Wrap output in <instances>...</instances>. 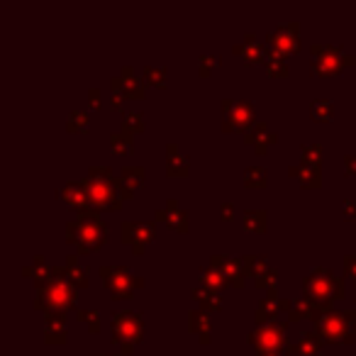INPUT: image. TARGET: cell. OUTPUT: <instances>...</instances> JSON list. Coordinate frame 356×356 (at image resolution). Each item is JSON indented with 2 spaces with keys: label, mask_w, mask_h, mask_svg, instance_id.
<instances>
[{
  "label": "cell",
  "mask_w": 356,
  "mask_h": 356,
  "mask_svg": "<svg viewBox=\"0 0 356 356\" xmlns=\"http://www.w3.org/2000/svg\"><path fill=\"white\" fill-rule=\"evenodd\" d=\"M86 190H88V198H90V210L95 212H117L123 207L125 198H123V190H120V181H117L115 171L105 164L101 166H90L88 168V176L84 178Z\"/></svg>",
  "instance_id": "1"
},
{
  "label": "cell",
  "mask_w": 356,
  "mask_h": 356,
  "mask_svg": "<svg viewBox=\"0 0 356 356\" xmlns=\"http://www.w3.org/2000/svg\"><path fill=\"white\" fill-rule=\"evenodd\" d=\"M107 225L103 217H98L95 210L81 212L76 220L66 225V240L71 246H76L78 254H95V251L105 246L107 242Z\"/></svg>",
  "instance_id": "2"
},
{
  "label": "cell",
  "mask_w": 356,
  "mask_h": 356,
  "mask_svg": "<svg viewBox=\"0 0 356 356\" xmlns=\"http://www.w3.org/2000/svg\"><path fill=\"white\" fill-rule=\"evenodd\" d=\"M73 303H76V288L59 273V268H56L54 279L37 285L34 307L39 312H44V315H49V312H66L73 307Z\"/></svg>",
  "instance_id": "3"
},
{
  "label": "cell",
  "mask_w": 356,
  "mask_h": 356,
  "mask_svg": "<svg viewBox=\"0 0 356 356\" xmlns=\"http://www.w3.org/2000/svg\"><path fill=\"white\" fill-rule=\"evenodd\" d=\"M303 293H305L307 298H312L318 305L332 307L334 301H342V298H344L346 288L340 276H334L329 268L318 266L303 279Z\"/></svg>",
  "instance_id": "4"
},
{
  "label": "cell",
  "mask_w": 356,
  "mask_h": 356,
  "mask_svg": "<svg viewBox=\"0 0 356 356\" xmlns=\"http://www.w3.org/2000/svg\"><path fill=\"white\" fill-rule=\"evenodd\" d=\"M315 332L329 344H354L356 340V312L354 310H327L315 322Z\"/></svg>",
  "instance_id": "5"
},
{
  "label": "cell",
  "mask_w": 356,
  "mask_h": 356,
  "mask_svg": "<svg viewBox=\"0 0 356 356\" xmlns=\"http://www.w3.org/2000/svg\"><path fill=\"white\" fill-rule=\"evenodd\" d=\"M144 340V320L137 310H120L112 315V344L123 356H129L134 346Z\"/></svg>",
  "instance_id": "6"
},
{
  "label": "cell",
  "mask_w": 356,
  "mask_h": 356,
  "mask_svg": "<svg viewBox=\"0 0 356 356\" xmlns=\"http://www.w3.org/2000/svg\"><path fill=\"white\" fill-rule=\"evenodd\" d=\"M356 56L340 44H312L310 47V71L315 76H337L346 66H354Z\"/></svg>",
  "instance_id": "7"
},
{
  "label": "cell",
  "mask_w": 356,
  "mask_h": 356,
  "mask_svg": "<svg viewBox=\"0 0 356 356\" xmlns=\"http://www.w3.org/2000/svg\"><path fill=\"white\" fill-rule=\"evenodd\" d=\"M101 279L105 288L110 290L112 301H127L147 285V281L137 273H132L129 266H101Z\"/></svg>",
  "instance_id": "8"
},
{
  "label": "cell",
  "mask_w": 356,
  "mask_h": 356,
  "mask_svg": "<svg viewBox=\"0 0 356 356\" xmlns=\"http://www.w3.org/2000/svg\"><path fill=\"white\" fill-rule=\"evenodd\" d=\"M256 125V107L251 101H222V132H249Z\"/></svg>",
  "instance_id": "9"
},
{
  "label": "cell",
  "mask_w": 356,
  "mask_h": 356,
  "mask_svg": "<svg viewBox=\"0 0 356 356\" xmlns=\"http://www.w3.org/2000/svg\"><path fill=\"white\" fill-rule=\"evenodd\" d=\"M285 322H268L256 327L249 334V344L256 349V354H276V351L285 349L288 342H285Z\"/></svg>",
  "instance_id": "10"
},
{
  "label": "cell",
  "mask_w": 356,
  "mask_h": 356,
  "mask_svg": "<svg viewBox=\"0 0 356 356\" xmlns=\"http://www.w3.org/2000/svg\"><path fill=\"white\" fill-rule=\"evenodd\" d=\"M268 49L279 51L283 56H295L301 51V25L298 23H281L266 34Z\"/></svg>",
  "instance_id": "11"
},
{
  "label": "cell",
  "mask_w": 356,
  "mask_h": 356,
  "mask_svg": "<svg viewBox=\"0 0 356 356\" xmlns=\"http://www.w3.org/2000/svg\"><path fill=\"white\" fill-rule=\"evenodd\" d=\"M120 240H123V244H127L134 254H144L147 246L154 242V225L127 220V222H123V227H120Z\"/></svg>",
  "instance_id": "12"
},
{
  "label": "cell",
  "mask_w": 356,
  "mask_h": 356,
  "mask_svg": "<svg viewBox=\"0 0 356 356\" xmlns=\"http://www.w3.org/2000/svg\"><path fill=\"white\" fill-rule=\"evenodd\" d=\"M110 86H112V93L125 95V101H142L147 95L144 78L137 76V71H134L132 66H123V71L110 78Z\"/></svg>",
  "instance_id": "13"
},
{
  "label": "cell",
  "mask_w": 356,
  "mask_h": 356,
  "mask_svg": "<svg viewBox=\"0 0 356 356\" xmlns=\"http://www.w3.org/2000/svg\"><path fill=\"white\" fill-rule=\"evenodd\" d=\"M290 305H293V303L281 298L276 290H271V293L264 295L262 301H259V305H256V315H254L256 325L262 327V325L276 322V315H279V312H290Z\"/></svg>",
  "instance_id": "14"
},
{
  "label": "cell",
  "mask_w": 356,
  "mask_h": 356,
  "mask_svg": "<svg viewBox=\"0 0 356 356\" xmlns=\"http://www.w3.org/2000/svg\"><path fill=\"white\" fill-rule=\"evenodd\" d=\"M210 264L215 268H220V271H222L227 285H232V288H237V290H242L246 285V279H249V276H246L244 262H242V259H229V256L215 254L210 259Z\"/></svg>",
  "instance_id": "15"
},
{
  "label": "cell",
  "mask_w": 356,
  "mask_h": 356,
  "mask_svg": "<svg viewBox=\"0 0 356 356\" xmlns=\"http://www.w3.org/2000/svg\"><path fill=\"white\" fill-rule=\"evenodd\" d=\"M266 47L256 39L254 32H246L244 37L237 42V44H232V54L240 56L242 62L246 64V66H254V64H264V59H266Z\"/></svg>",
  "instance_id": "16"
},
{
  "label": "cell",
  "mask_w": 356,
  "mask_h": 356,
  "mask_svg": "<svg viewBox=\"0 0 356 356\" xmlns=\"http://www.w3.org/2000/svg\"><path fill=\"white\" fill-rule=\"evenodd\" d=\"M154 220L156 222H164L166 227L176 229V232L181 234L188 232V212L181 207V203H178L176 198H168L166 205L154 212Z\"/></svg>",
  "instance_id": "17"
},
{
  "label": "cell",
  "mask_w": 356,
  "mask_h": 356,
  "mask_svg": "<svg viewBox=\"0 0 356 356\" xmlns=\"http://www.w3.org/2000/svg\"><path fill=\"white\" fill-rule=\"evenodd\" d=\"M327 310H332V307L318 305V303L312 301V298H307V295L303 293L301 298H295L293 305H290L288 320H290V322H303V320H312V322H318V320L322 318Z\"/></svg>",
  "instance_id": "18"
},
{
  "label": "cell",
  "mask_w": 356,
  "mask_h": 356,
  "mask_svg": "<svg viewBox=\"0 0 356 356\" xmlns=\"http://www.w3.org/2000/svg\"><path fill=\"white\" fill-rule=\"evenodd\" d=\"M56 198L66 203L68 207H73V210H78V215L90 210V198H88V190H86L84 181H78V183H66L64 188L56 190Z\"/></svg>",
  "instance_id": "19"
},
{
  "label": "cell",
  "mask_w": 356,
  "mask_h": 356,
  "mask_svg": "<svg viewBox=\"0 0 356 356\" xmlns=\"http://www.w3.org/2000/svg\"><path fill=\"white\" fill-rule=\"evenodd\" d=\"M120 190H123V198L125 201H132L134 193L140 188H144L147 183V168L144 166H123L120 168Z\"/></svg>",
  "instance_id": "20"
},
{
  "label": "cell",
  "mask_w": 356,
  "mask_h": 356,
  "mask_svg": "<svg viewBox=\"0 0 356 356\" xmlns=\"http://www.w3.org/2000/svg\"><path fill=\"white\" fill-rule=\"evenodd\" d=\"M244 142L249 147H254L256 154L264 156L273 144H276V142H279V134L273 132V129L268 127L266 123H256L254 127H251L249 132L244 134Z\"/></svg>",
  "instance_id": "21"
},
{
  "label": "cell",
  "mask_w": 356,
  "mask_h": 356,
  "mask_svg": "<svg viewBox=\"0 0 356 356\" xmlns=\"http://www.w3.org/2000/svg\"><path fill=\"white\" fill-rule=\"evenodd\" d=\"M59 273H62L64 279H66L68 283L73 285V288H86V285L90 283V268L86 266V264L81 262L76 254L68 256L66 264L59 268Z\"/></svg>",
  "instance_id": "22"
},
{
  "label": "cell",
  "mask_w": 356,
  "mask_h": 356,
  "mask_svg": "<svg viewBox=\"0 0 356 356\" xmlns=\"http://www.w3.org/2000/svg\"><path fill=\"white\" fill-rule=\"evenodd\" d=\"M66 312L44 315V342L47 344H66Z\"/></svg>",
  "instance_id": "23"
},
{
  "label": "cell",
  "mask_w": 356,
  "mask_h": 356,
  "mask_svg": "<svg viewBox=\"0 0 356 356\" xmlns=\"http://www.w3.org/2000/svg\"><path fill=\"white\" fill-rule=\"evenodd\" d=\"M166 173L171 178H186L190 173L188 154H183L176 142H168L166 144Z\"/></svg>",
  "instance_id": "24"
},
{
  "label": "cell",
  "mask_w": 356,
  "mask_h": 356,
  "mask_svg": "<svg viewBox=\"0 0 356 356\" xmlns=\"http://www.w3.org/2000/svg\"><path fill=\"white\" fill-rule=\"evenodd\" d=\"M288 356H322V337L318 332L303 334L298 342H288L285 346Z\"/></svg>",
  "instance_id": "25"
},
{
  "label": "cell",
  "mask_w": 356,
  "mask_h": 356,
  "mask_svg": "<svg viewBox=\"0 0 356 356\" xmlns=\"http://www.w3.org/2000/svg\"><path fill=\"white\" fill-rule=\"evenodd\" d=\"M188 327L190 332L198 337L201 344H210L212 342V320H210V312L198 307V310H190L188 315Z\"/></svg>",
  "instance_id": "26"
},
{
  "label": "cell",
  "mask_w": 356,
  "mask_h": 356,
  "mask_svg": "<svg viewBox=\"0 0 356 356\" xmlns=\"http://www.w3.org/2000/svg\"><path fill=\"white\" fill-rule=\"evenodd\" d=\"M288 176L295 178L303 188H322V171L320 166H310V164H295L288 168Z\"/></svg>",
  "instance_id": "27"
},
{
  "label": "cell",
  "mask_w": 356,
  "mask_h": 356,
  "mask_svg": "<svg viewBox=\"0 0 356 356\" xmlns=\"http://www.w3.org/2000/svg\"><path fill=\"white\" fill-rule=\"evenodd\" d=\"M54 273H56V268L49 266V262H47L44 256H34L32 262L23 266V276H25V279H32L34 285L51 281V279H54Z\"/></svg>",
  "instance_id": "28"
},
{
  "label": "cell",
  "mask_w": 356,
  "mask_h": 356,
  "mask_svg": "<svg viewBox=\"0 0 356 356\" xmlns=\"http://www.w3.org/2000/svg\"><path fill=\"white\" fill-rule=\"evenodd\" d=\"M193 301H198V305L203 307V310H207V312H217V310H222V305H225V298H222V293L220 290H212V288H207V285H195L193 288Z\"/></svg>",
  "instance_id": "29"
},
{
  "label": "cell",
  "mask_w": 356,
  "mask_h": 356,
  "mask_svg": "<svg viewBox=\"0 0 356 356\" xmlns=\"http://www.w3.org/2000/svg\"><path fill=\"white\" fill-rule=\"evenodd\" d=\"M264 68H266L268 76L273 78H283L288 76L290 66H288V56L279 54V51H266V59H264Z\"/></svg>",
  "instance_id": "30"
},
{
  "label": "cell",
  "mask_w": 356,
  "mask_h": 356,
  "mask_svg": "<svg viewBox=\"0 0 356 356\" xmlns=\"http://www.w3.org/2000/svg\"><path fill=\"white\" fill-rule=\"evenodd\" d=\"M242 225H244V229H249V232H254V234L266 232L268 212L262 210V207H256V210H244V215H242Z\"/></svg>",
  "instance_id": "31"
},
{
  "label": "cell",
  "mask_w": 356,
  "mask_h": 356,
  "mask_svg": "<svg viewBox=\"0 0 356 356\" xmlns=\"http://www.w3.org/2000/svg\"><path fill=\"white\" fill-rule=\"evenodd\" d=\"M144 129H147L144 112H140V110H125L123 112V132L137 137V134H142Z\"/></svg>",
  "instance_id": "32"
},
{
  "label": "cell",
  "mask_w": 356,
  "mask_h": 356,
  "mask_svg": "<svg viewBox=\"0 0 356 356\" xmlns=\"http://www.w3.org/2000/svg\"><path fill=\"white\" fill-rule=\"evenodd\" d=\"M242 181H244L246 188H254V190L266 188L268 186V168L266 166H246Z\"/></svg>",
  "instance_id": "33"
},
{
  "label": "cell",
  "mask_w": 356,
  "mask_h": 356,
  "mask_svg": "<svg viewBox=\"0 0 356 356\" xmlns=\"http://www.w3.org/2000/svg\"><path fill=\"white\" fill-rule=\"evenodd\" d=\"M201 285H207V288L220 290V293H222V288H227V281H225V276H222L220 268H215L212 264H207V266L201 268Z\"/></svg>",
  "instance_id": "34"
},
{
  "label": "cell",
  "mask_w": 356,
  "mask_h": 356,
  "mask_svg": "<svg viewBox=\"0 0 356 356\" xmlns=\"http://www.w3.org/2000/svg\"><path fill=\"white\" fill-rule=\"evenodd\" d=\"M110 149L115 151V154L120 156H127L134 151V137L127 132H123V129H117V132L110 134Z\"/></svg>",
  "instance_id": "35"
},
{
  "label": "cell",
  "mask_w": 356,
  "mask_h": 356,
  "mask_svg": "<svg viewBox=\"0 0 356 356\" xmlns=\"http://www.w3.org/2000/svg\"><path fill=\"white\" fill-rule=\"evenodd\" d=\"M310 117L315 123H329L334 117V103L329 98H318L315 103H310Z\"/></svg>",
  "instance_id": "36"
},
{
  "label": "cell",
  "mask_w": 356,
  "mask_h": 356,
  "mask_svg": "<svg viewBox=\"0 0 356 356\" xmlns=\"http://www.w3.org/2000/svg\"><path fill=\"white\" fill-rule=\"evenodd\" d=\"M142 78H144L147 86H154V88H166L168 81H166V68L164 66H144L142 68Z\"/></svg>",
  "instance_id": "37"
},
{
  "label": "cell",
  "mask_w": 356,
  "mask_h": 356,
  "mask_svg": "<svg viewBox=\"0 0 356 356\" xmlns=\"http://www.w3.org/2000/svg\"><path fill=\"white\" fill-rule=\"evenodd\" d=\"M66 129L71 134H86L90 129V117L86 110H73L66 120Z\"/></svg>",
  "instance_id": "38"
},
{
  "label": "cell",
  "mask_w": 356,
  "mask_h": 356,
  "mask_svg": "<svg viewBox=\"0 0 356 356\" xmlns=\"http://www.w3.org/2000/svg\"><path fill=\"white\" fill-rule=\"evenodd\" d=\"M220 66H222V56L220 54H203L201 59H198V73H201L203 78H207Z\"/></svg>",
  "instance_id": "39"
},
{
  "label": "cell",
  "mask_w": 356,
  "mask_h": 356,
  "mask_svg": "<svg viewBox=\"0 0 356 356\" xmlns=\"http://www.w3.org/2000/svg\"><path fill=\"white\" fill-rule=\"evenodd\" d=\"M301 162L310 164V166H320V164H322V147L320 144H301Z\"/></svg>",
  "instance_id": "40"
},
{
  "label": "cell",
  "mask_w": 356,
  "mask_h": 356,
  "mask_svg": "<svg viewBox=\"0 0 356 356\" xmlns=\"http://www.w3.org/2000/svg\"><path fill=\"white\" fill-rule=\"evenodd\" d=\"M76 318H78V322L86 325V329H88L90 334L101 332V315H98L95 310H78Z\"/></svg>",
  "instance_id": "41"
},
{
  "label": "cell",
  "mask_w": 356,
  "mask_h": 356,
  "mask_svg": "<svg viewBox=\"0 0 356 356\" xmlns=\"http://www.w3.org/2000/svg\"><path fill=\"white\" fill-rule=\"evenodd\" d=\"M344 273H346V279H351L356 283V254L344 256Z\"/></svg>",
  "instance_id": "42"
},
{
  "label": "cell",
  "mask_w": 356,
  "mask_h": 356,
  "mask_svg": "<svg viewBox=\"0 0 356 356\" xmlns=\"http://www.w3.org/2000/svg\"><path fill=\"white\" fill-rule=\"evenodd\" d=\"M88 103H90V107L93 110H101L103 107V95H101V88H88Z\"/></svg>",
  "instance_id": "43"
},
{
  "label": "cell",
  "mask_w": 356,
  "mask_h": 356,
  "mask_svg": "<svg viewBox=\"0 0 356 356\" xmlns=\"http://www.w3.org/2000/svg\"><path fill=\"white\" fill-rule=\"evenodd\" d=\"M342 215H344V220H356V203L351 198L342 203Z\"/></svg>",
  "instance_id": "44"
},
{
  "label": "cell",
  "mask_w": 356,
  "mask_h": 356,
  "mask_svg": "<svg viewBox=\"0 0 356 356\" xmlns=\"http://www.w3.org/2000/svg\"><path fill=\"white\" fill-rule=\"evenodd\" d=\"M220 217H222L225 222L234 220V205L232 203H222V205H220Z\"/></svg>",
  "instance_id": "45"
},
{
  "label": "cell",
  "mask_w": 356,
  "mask_h": 356,
  "mask_svg": "<svg viewBox=\"0 0 356 356\" xmlns=\"http://www.w3.org/2000/svg\"><path fill=\"white\" fill-rule=\"evenodd\" d=\"M344 168H346V176H356V154L344 156Z\"/></svg>",
  "instance_id": "46"
},
{
  "label": "cell",
  "mask_w": 356,
  "mask_h": 356,
  "mask_svg": "<svg viewBox=\"0 0 356 356\" xmlns=\"http://www.w3.org/2000/svg\"><path fill=\"white\" fill-rule=\"evenodd\" d=\"M123 101H125V95L112 93V98H110V107H112V110H120V107H123Z\"/></svg>",
  "instance_id": "47"
},
{
  "label": "cell",
  "mask_w": 356,
  "mask_h": 356,
  "mask_svg": "<svg viewBox=\"0 0 356 356\" xmlns=\"http://www.w3.org/2000/svg\"><path fill=\"white\" fill-rule=\"evenodd\" d=\"M262 356H288V354H283V351H276V354H262Z\"/></svg>",
  "instance_id": "48"
},
{
  "label": "cell",
  "mask_w": 356,
  "mask_h": 356,
  "mask_svg": "<svg viewBox=\"0 0 356 356\" xmlns=\"http://www.w3.org/2000/svg\"><path fill=\"white\" fill-rule=\"evenodd\" d=\"M90 356H107V354H90Z\"/></svg>",
  "instance_id": "49"
},
{
  "label": "cell",
  "mask_w": 356,
  "mask_h": 356,
  "mask_svg": "<svg viewBox=\"0 0 356 356\" xmlns=\"http://www.w3.org/2000/svg\"><path fill=\"white\" fill-rule=\"evenodd\" d=\"M354 312H356V303H354Z\"/></svg>",
  "instance_id": "50"
}]
</instances>
